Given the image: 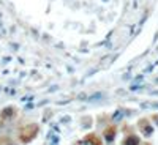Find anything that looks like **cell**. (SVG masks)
<instances>
[{
	"label": "cell",
	"instance_id": "7",
	"mask_svg": "<svg viewBox=\"0 0 158 145\" xmlns=\"http://www.w3.org/2000/svg\"><path fill=\"white\" fill-rule=\"evenodd\" d=\"M153 118H156V123H158V115H153Z\"/></svg>",
	"mask_w": 158,
	"mask_h": 145
},
{
	"label": "cell",
	"instance_id": "6",
	"mask_svg": "<svg viewBox=\"0 0 158 145\" xmlns=\"http://www.w3.org/2000/svg\"><path fill=\"white\" fill-rule=\"evenodd\" d=\"M13 115H15V109H13V107H8V109H5L3 112H2V118H10V117H13Z\"/></svg>",
	"mask_w": 158,
	"mask_h": 145
},
{
	"label": "cell",
	"instance_id": "1",
	"mask_svg": "<svg viewBox=\"0 0 158 145\" xmlns=\"http://www.w3.org/2000/svg\"><path fill=\"white\" fill-rule=\"evenodd\" d=\"M38 131H40V126L36 123H29V125H25L22 129H21V133H19V140L22 143H29L32 142L36 134H38Z\"/></svg>",
	"mask_w": 158,
	"mask_h": 145
},
{
	"label": "cell",
	"instance_id": "5",
	"mask_svg": "<svg viewBox=\"0 0 158 145\" xmlns=\"http://www.w3.org/2000/svg\"><path fill=\"white\" fill-rule=\"evenodd\" d=\"M139 143H141V140H139V137L135 136V134L127 136L125 140H123V145H139Z\"/></svg>",
	"mask_w": 158,
	"mask_h": 145
},
{
	"label": "cell",
	"instance_id": "2",
	"mask_svg": "<svg viewBox=\"0 0 158 145\" xmlns=\"http://www.w3.org/2000/svg\"><path fill=\"white\" fill-rule=\"evenodd\" d=\"M138 126L146 136H150L153 133V128H152V125H150V122L147 120V118H141V120L138 122Z\"/></svg>",
	"mask_w": 158,
	"mask_h": 145
},
{
	"label": "cell",
	"instance_id": "4",
	"mask_svg": "<svg viewBox=\"0 0 158 145\" xmlns=\"http://www.w3.org/2000/svg\"><path fill=\"white\" fill-rule=\"evenodd\" d=\"M115 134H117V128L115 126H109V128L104 129V139H106L108 142H112Z\"/></svg>",
	"mask_w": 158,
	"mask_h": 145
},
{
	"label": "cell",
	"instance_id": "3",
	"mask_svg": "<svg viewBox=\"0 0 158 145\" xmlns=\"http://www.w3.org/2000/svg\"><path fill=\"white\" fill-rule=\"evenodd\" d=\"M82 142H84L85 145H103V143H101V139H100L97 134H89V136H85Z\"/></svg>",
	"mask_w": 158,
	"mask_h": 145
}]
</instances>
